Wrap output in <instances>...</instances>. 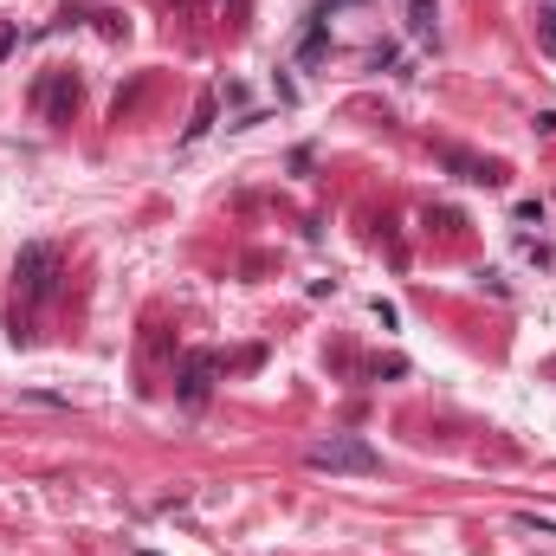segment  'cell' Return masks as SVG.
<instances>
[{
  "label": "cell",
  "instance_id": "cell-8",
  "mask_svg": "<svg viewBox=\"0 0 556 556\" xmlns=\"http://www.w3.org/2000/svg\"><path fill=\"white\" fill-rule=\"evenodd\" d=\"M518 221L524 227H543V201H518Z\"/></svg>",
  "mask_w": 556,
  "mask_h": 556
},
{
  "label": "cell",
  "instance_id": "cell-5",
  "mask_svg": "<svg viewBox=\"0 0 556 556\" xmlns=\"http://www.w3.org/2000/svg\"><path fill=\"white\" fill-rule=\"evenodd\" d=\"M537 46H543V52L556 58V0H550V7L537 14Z\"/></svg>",
  "mask_w": 556,
  "mask_h": 556
},
{
  "label": "cell",
  "instance_id": "cell-4",
  "mask_svg": "<svg viewBox=\"0 0 556 556\" xmlns=\"http://www.w3.org/2000/svg\"><path fill=\"white\" fill-rule=\"evenodd\" d=\"M434 20H440L434 0H407V33L421 39V46H434V39H440V26H434Z\"/></svg>",
  "mask_w": 556,
  "mask_h": 556
},
{
  "label": "cell",
  "instance_id": "cell-9",
  "mask_svg": "<svg viewBox=\"0 0 556 556\" xmlns=\"http://www.w3.org/2000/svg\"><path fill=\"white\" fill-rule=\"evenodd\" d=\"M7 52H14V33H7V26H0V58H7Z\"/></svg>",
  "mask_w": 556,
  "mask_h": 556
},
{
  "label": "cell",
  "instance_id": "cell-2",
  "mask_svg": "<svg viewBox=\"0 0 556 556\" xmlns=\"http://www.w3.org/2000/svg\"><path fill=\"white\" fill-rule=\"evenodd\" d=\"M14 272L26 278V292H33V298H52V278H58V252H52V246H26V252L14 259Z\"/></svg>",
  "mask_w": 556,
  "mask_h": 556
},
{
  "label": "cell",
  "instance_id": "cell-6",
  "mask_svg": "<svg viewBox=\"0 0 556 556\" xmlns=\"http://www.w3.org/2000/svg\"><path fill=\"white\" fill-rule=\"evenodd\" d=\"M39 104H46V110H58V104H78V85H65V78H58V85H46V91H39Z\"/></svg>",
  "mask_w": 556,
  "mask_h": 556
},
{
  "label": "cell",
  "instance_id": "cell-7",
  "mask_svg": "<svg viewBox=\"0 0 556 556\" xmlns=\"http://www.w3.org/2000/svg\"><path fill=\"white\" fill-rule=\"evenodd\" d=\"M207 123H214V98H201V110H194V123H188V136H201Z\"/></svg>",
  "mask_w": 556,
  "mask_h": 556
},
{
  "label": "cell",
  "instance_id": "cell-3",
  "mask_svg": "<svg viewBox=\"0 0 556 556\" xmlns=\"http://www.w3.org/2000/svg\"><path fill=\"white\" fill-rule=\"evenodd\" d=\"M207 388H214V356H188V369H181V388H175V395H181L188 407H201V401H207Z\"/></svg>",
  "mask_w": 556,
  "mask_h": 556
},
{
  "label": "cell",
  "instance_id": "cell-1",
  "mask_svg": "<svg viewBox=\"0 0 556 556\" xmlns=\"http://www.w3.org/2000/svg\"><path fill=\"white\" fill-rule=\"evenodd\" d=\"M317 472H356V479H376L382 472V453L363 440V434H330V440H311L304 453Z\"/></svg>",
  "mask_w": 556,
  "mask_h": 556
}]
</instances>
